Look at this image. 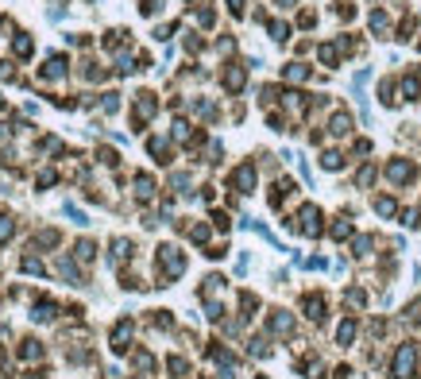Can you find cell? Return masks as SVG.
Wrapping results in <instances>:
<instances>
[{
	"instance_id": "obj_1",
	"label": "cell",
	"mask_w": 421,
	"mask_h": 379,
	"mask_svg": "<svg viewBox=\"0 0 421 379\" xmlns=\"http://www.w3.org/2000/svg\"><path fill=\"white\" fill-rule=\"evenodd\" d=\"M410 368H413V348L406 344L402 352H398V360H394V375H398V379H406V375H410Z\"/></svg>"
},
{
	"instance_id": "obj_2",
	"label": "cell",
	"mask_w": 421,
	"mask_h": 379,
	"mask_svg": "<svg viewBox=\"0 0 421 379\" xmlns=\"http://www.w3.org/2000/svg\"><path fill=\"white\" fill-rule=\"evenodd\" d=\"M224 85H228V89H240V85H244V74H240V70H228V74H224Z\"/></svg>"
},
{
	"instance_id": "obj_3",
	"label": "cell",
	"mask_w": 421,
	"mask_h": 379,
	"mask_svg": "<svg viewBox=\"0 0 421 379\" xmlns=\"http://www.w3.org/2000/svg\"><path fill=\"white\" fill-rule=\"evenodd\" d=\"M306 309H309V318H325V302H317V298H309Z\"/></svg>"
},
{
	"instance_id": "obj_4",
	"label": "cell",
	"mask_w": 421,
	"mask_h": 379,
	"mask_svg": "<svg viewBox=\"0 0 421 379\" xmlns=\"http://www.w3.org/2000/svg\"><path fill=\"white\" fill-rule=\"evenodd\" d=\"M333 132H336V136L348 132V116H336V120H333Z\"/></svg>"
},
{
	"instance_id": "obj_5",
	"label": "cell",
	"mask_w": 421,
	"mask_h": 379,
	"mask_svg": "<svg viewBox=\"0 0 421 379\" xmlns=\"http://www.w3.org/2000/svg\"><path fill=\"white\" fill-rule=\"evenodd\" d=\"M286 78H294V81L306 78V66H286Z\"/></svg>"
},
{
	"instance_id": "obj_6",
	"label": "cell",
	"mask_w": 421,
	"mask_h": 379,
	"mask_svg": "<svg viewBox=\"0 0 421 379\" xmlns=\"http://www.w3.org/2000/svg\"><path fill=\"white\" fill-rule=\"evenodd\" d=\"M16 51H19V54H27V51H31V39L19 35V39H16Z\"/></svg>"
},
{
	"instance_id": "obj_7",
	"label": "cell",
	"mask_w": 421,
	"mask_h": 379,
	"mask_svg": "<svg viewBox=\"0 0 421 379\" xmlns=\"http://www.w3.org/2000/svg\"><path fill=\"white\" fill-rule=\"evenodd\" d=\"M271 35L274 39H286V24H271Z\"/></svg>"
},
{
	"instance_id": "obj_8",
	"label": "cell",
	"mask_w": 421,
	"mask_h": 379,
	"mask_svg": "<svg viewBox=\"0 0 421 379\" xmlns=\"http://www.w3.org/2000/svg\"><path fill=\"white\" fill-rule=\"evenodd\" d=\"M352 333H356V325H352V321H348V325H340V341H352Z\"/></svg>"
}]
</instances>
